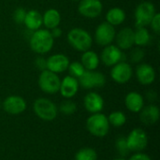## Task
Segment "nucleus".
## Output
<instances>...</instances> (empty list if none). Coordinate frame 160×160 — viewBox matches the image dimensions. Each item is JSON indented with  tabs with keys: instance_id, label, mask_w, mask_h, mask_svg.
<instances>
[{
	"instance_id": "obj_27",
	"label": "nucleus",
	"mask_w": 160,
	"mask_h": 160,
	"mask_svg": "<svg viewBox=\"0 0 160 160\" xmlns=\"http://www.w3.org/2000/svg\"><path fill=\"white\" fill-rule=\"evenodd\" d=\"M74 160H98V153L93 148L83 147L75 154Z\"/></svg>"
},
{
	"instance_id": "obj_3",
	"label": "nucleus",
	"mask_w": 160,
	"mask_h": 160,
	"mask_svg": "<svg viewBox=\"0 0 160 160\" xmlns=\"http://www.w3.org/2000/svg\"><path fill=\"white\" fill-rule=\"evenodd\" d=\"M87 131L97 138H103L108 135L110 130V124L108 117L101 112L92 113L86 120Z\"/></svg>"
},
{
	"instance_id": "obj_6",
	"label": "nucleus",
	"mask_w": 160,
	"mask_h": 160,
	"mask_svg": "<svg viewBox=\"0 0 160 160\" xmlns=\"http://www.w3.org/2000/svg\"><path fill=\"white\" fill-rule=\"evenodd\" d=\"M60 82L61 80L59 76L56 73L52 72L48 69L40 72L38 81V87L40 88V90L49 95H53L59 92Z\"/></svg>"
},
{
	"instance_id": "obj_26",
	"label": "nucleus",
	"mask_w": 160,
	"mask_h": 160,
	"mask_svg": "<svg viewBox=\"0 0 160 160\" xmlns=\"http://www.w3.org/2000/svg\"><path fill=\"white\" fill-rule=\"evenodd\" d=\"M107 117L110 126H112L114 128H121L127 123V116L121 111L112 112Z\"/></svg>"
},
{
	"instance_id": "obj_16",
	"label": "nucleus",
	"mask_w": 160,
	"mask_h": 160,
	"mask_svg": "<svg viewBox=\"0 0 160 160\" xmlns=\"http://www.w3.org/2000/svg\"><path fill=\"white\" fill-rule=\"evenodd\" d=\"M83 106L90 113L101 112L104 108V99L97 92H89L83 98Z\"/></svg>"
},
{
	"instance_id": "obj_21",
	"label": "nucleus",
	"mask_w": 160,
	"mask_h": 160,
	"mask_svg": "<svg viewBox=\"0 0 160 160\" xmlns=\"http://www.w3.org/2000/svg\"><path fill=\"white\" fill-rule=\"evenodd\" d=\"M23 24L28 30L32 32L40 29L42 25V14H40L38 10L35 9L26 11Z\"/></svg>"
},
{
	"instance_id": "obj_5",
	"label": "nucleus",
	"mask_w": 160,
	"mask_h": 160,
	"mask_svg": "<svg viewBox=\"0 0 160 160\" xmlns=\"http://www.w3.org/2000/svg\"><path fill=\"white\" fill-rule=\"evenodd\" d=\"M156 13V7L152 2L144 1L140 3L134 13L136 27H146L149 25Z\"/></svg>"
},
{
	"instance_id": "obj_8",
	"label": "nucleus",
	"mask_w": 160,
	"mask_h": 160,
	"mask_svg": "<svg viewBox=\"0 0 160 160\" xmlns=\"http://www.w3.org/2000/svg\"><path fill=\"white\" fill-rule=\"evenodd\" d=\"M79 85L83 89L101 88L106 84V77L102 72L97 70H85L78 79Z\"/></svg>"
},
{
	"instance_id": "obj_9",
	"label": "nucleus",
	"mask_w": 160,
	"mask_h": 160,
	"mask_svg": "<svg viewBox=\"0 0 160 160\" xmlns=\"http://www.w3.org/2000/svg\"><path fill=\"white\" fill-rule=\"evenodd\" d=\"M115 28L107 22L99 23L95 31V41L101 47L112 44L115 38Z\"/></svg>"
},
{
	"instance_id": "obj_12",
	"label": "nucleus",
	"mask_w": 160,
	"mask_h": 160,
	"mask_svg": "<svg viewBox=\"0 0 160 160\" xmlns=\"http://www.w3.org/2000/svg\"><path fill=\"white\" fill-rule=\"evenodd\" d=\"M100 59L106 67H112L119 62L126 61L123 51L119 49L116 45L112 44H110L103 48L100 54Z\"/></svg>"
},
{
	"instance_id": "obj_14",
	"label": "nucleus",
	"mask_w": 160,
	"mask_h": 160,
	"mask_svg": "<svg viewBox=\"0 0 160 160\" xmlns=\"http://www.w3.org/2000/svg\"><path fill=\"white\" fill-rule=\"evenodd\" d=\"M69 59L63 53H54L47 58V69L56 74L68 70Z\"/></svg>"
},
{
	"instance_id": "obj_30",
	"label": "nucleus",
	"mask_w": 160,
	"mask_h": 160,
	"mask_svg": "<svg viewBox=\"0 0 160 160\" xmlns=\"http://www.w3.org/2000/svg\"><path fill=\"white\" fill-rule=\"evenodd\" d=\"M68 70L69 72V75L76 78V79H79L85 71V68H83V66L82 65L81 62H78V61H74L72 63H69V66L68 68Z\"/></svg>"
},
{
	"instance_id": "obj_17",
	"label": "nucleus",
	"mask_w": 160,
	"mask_h": 160,
	"mask_svg": "<svg viewBox=\"0 0 160 160\" xmlns=\"http://www.w3.org/2000/svg\"><path fill=\"white\" fill-rule=\"evenodd\" d=\"M136 78L142 85H150L156 80V70L149 64H141L136 68Z\"/></svg>"
},
{
	"instance_id": "obj_37",
	"label": "nucleus",
	"mask_w": 160,
	"mask_h": 160,
	"mask_svg": "<svg viewBox=\"0 0 160 160\" xmlns=\"http://www.w3.org/2000/svg\"><path fill=\"white\" fill-rule=\"evenodd\" d=\"M146 97H147V99L150 102H153V101H155L157 99V93L154 92V91H150V92L147 93Z\"/></svg>"
},
{
	"instance_id": "obj_22",
	"label": "nucleus",
	"mask_w": 160,
	"mask_h": 160,
	"mask_svg": "<svg viewBox=\"0 0 160 160\" xmlns=\"http://www.w3.org/2000/svg\"><path fill=\"white\" fill-rule=\"evenodd\" d=\"M81 63L85 70H96L100 63L98 54L91 50H87L82 52L81 56Z\"/></svg>"
},
{
	"instance_id": "obj_28",
	"label": "nucleus",
	"mask_w": 160,
	"mask_h": 160,
	"mask_svg": "<svg viewBox=\"0 0 160 160\" xmlns=\"http://www.w3.org/2000/svg\"><path fill=\"white\" fill-rule=\"evenodd\" d=\"M77 111V105L71 99H65L59 105L58 112L63 113L64 115H72Z\"/></svg>"
},
{
	"instance_id": "obj_2",
	"label": "nucleus",
	"mask_w": 160,
	"mask_h": 160,
	"mask_svg": "<svg viewBox=\"0 0 160 160\" xmlns=\"http://www.w3.org/2000/svg\"><path fill=\"white\" fill-rule=\"evenodd\" d=\"M67 39L68 44L78 52H85L90 50L93 44V38L91 34L80 27H75L69 30L67 36Z\"/></svg>"
},
{
	"instance_id": "obj_4",
	"label": "nucleus",
	"mask_w": 160,
	"mask_h": 160,
	"mask_svg": "<svg viewBox=\"0 0 160 160\" xmlns=\"http://www.w3.org/2000/svg\"><path fill=\"white\" fill-rule=\"evenodd\" d=\"M33 110L36 115L46 122H51L57 117L58 108L49 98H38L34 101Z\"/></svg>"
},
{
	"instance_id": "obj_39",
	"label": "nucleus",
	"mask_w": 160,
	"mask_h": 160,
	"mask_svg": "<svg viewBox=\"0 0 160 160\" xmlns=\"http://www.w3.org/2000/svg\"><path fill=\"white\" fill-rule=\"evenodd\" d=\"M2 108V103H1V101H0V109Z\"/></svg>"
},
{
	"instance_id": "obj_25",
	"label": "nucleus",
	"mask_w": 160,
	"mask_h": 160,
	"mask_svg": "<svg viewBox=\"0 0 160 160\" xmlns=\"http://www.w3.org/2000/svg\"><path fill=\"white\" fill-rule=\"evenodd\" d=\"M151 41L150 32L146 27H136L134 31V44L138 47H145Z\"/></svg>"
},
{
	"instance_id": "obj_32",
	"label": "nucleus",
	"mask_w": 160,
	"mask_h": 160,
	"mask_svg": "<svg viewBox=\"0 0 160 160\" xmlns=\"http://www.w3.org/2000/svg\"><path fill=\"white\" fill-rule=\"evenodd\" d=\"M25 15H26V10L23 8H22V7L17 8L13 12V20L16 23L22 24L24 18H25Z\"/></svg>"
},
{
	"instance_id": "obj_23",
	"label": "nucleus",
	"mask_w": 160,
	"mask_h": 160,
	"mask_svg": "<svg viewBox=\"0 0 160 160\" xmlns=\"http://www.w3.org/2000/svg\"><path fill=\"white\" fill-rule=\"evenodd\" d=\"M60 22H61V14L55 8H49L42 15V24H44V26L48 30L59 26Z\"/></svg>"
},
{
	"instance_id": "obj_11",
	"label": "nucleus",
	"mask_w": 160,
	"mask_h": 160,
	"mask_svg": "<svg viewBox=\"0 0 160 160\" xmlns=\"http://www.w3.org/2000/svg\"><path fill=\"white\" fill-rule=\"evenodd\" d=\"M103 10V4L100 0H80L78 6L79 13L88 19L98 18Z\"/></svg>"
},
{
	"instance_id": "obj_1",
	"label": "nucleus",
	"mask_w": 160,
	"mask_h": 160,
	"mask_svg": "<svg viewBox=\"0 0 160 160\" xmlns=\"http://www.w3.org/2000/svg\"><path fill=\"white\" fill-rule=\"evenodd\" d=\"M53 43L54 38L48 29L36 30L32 33L29 38V45L31 50L39 55H43L49 52L52 49Z\"/></svg>"
},
{
	"instance_id": "obj_10",
	"label": "nucleus",
	"mask_w": 160,
	"mask_h": 160,
	"mask_svg": "<svg viewBox=\"0 0 160 160\" xmlns=\"http://www.w3.org/2000/svg\"><path fill=\"white\" fill-rule=\"evenodd\" d=\"M133 76V69L126 61L117 63L112 67L111 69V78L113 82L119 84H125L130 81Z\"/></svg>"
},
{
	"instance_id": "obj_35",
	"label": "nucleus",
	"mask_w": 160,
	"mask_h": 160,
	"mask_svg": "<svg viewBox=\"0 0 160 160\" xmlns=\"http://www.w3.org/2000/svg\"><path fill=\"white\" fill-rule=\"evenodd\" d=\"M128 160H152V158L148 155L142 152H139V153L133 154Z\"/></svg>"
},
{
	"instance_id": "obj_24",
	"label": "nucleus",
	"mask_w": 160,
	"mask_h": 160,
	"mask_svg": "<svg viewBox=\"0 0 160 160\" xmlns=\"http://www.w3.org/2000/svg\"><path fill=\"white\" fill-rule=\"evenodd\" d=\"M126 12L123 8L114 7L108 10L106 13V22L112 26H117L122 24L126 20Z\"/></svg>"
},
{
	"instance_id": "obj_7",
	"label": "nucleus",
	"mask_w": 160,
	"mask_h": 160,
	"mask_svg": "<svg viewBox=\"0 0 160 160\" xmlns=\"http://www.w3.org/2000/svg\"><path fill=\"white\" fill-rule=\"evenodd\" d=\"M126 140L129 151L133 153L142 152L148 144V136L146 132L140 128L132 129L128 137H126Z\"/></svg>"
},
{
	"instance_id": "obj_34",
	"label": "nucleus",
	"mask_w": 160,
	"mask_h": 160,
	"mask_svg": "<svg viewBox=\"0 0 160 160\" xmlns=\"http://www.w3.org/2000/svg\"><path fill=\"white\" fill-rule=\"evenodd\" d=\"M35 66L37 67V68L40 71L46 70L47 69V59L44 58L43 56H38L36 58L35 61Z\"/></svg>"
},
{
	"instance_id": "obj_33",
	"label": "nucleus",
	"mask_w": 160,
	"mask_h": 160,
	"mask_svg": "<svg viewBox=\"0 0 160 160\" xmlns=\"http://www.w3.org/2000/svg\"><path fill=\"white\" fill-rule=\"evenodd\" d=\"M151 28L153 29V31L157 34H158L160 32V14L158 12H157L155 14V16L153 17L150 24Z\"/></svg>"
},
{
	"instance_id": "obj_38",
	"label": "nucleus",
	"mask_w": 160,
	"mask_h": 160,
	"mask_svg": "<svg viewBox=\"0 0 160 160\" xmlns=\"http://www.w3.org/2000/svg\"><path fill=\"white\" fill-rule=\"evenodd\" d=\"M113 160H128V159H126L125 158H121V157H119V158H114Z\"/></svg>"
},
{
	"instance_id": "obj_40",
	"label": "nucleus",
	"mask_w": 160,
	"mask_h": 160,
	"mask_svg": "<svg viewBox=\"0 0 160 160\" xmlns=\"http://www.w3.org/2000/svg\"><path fill=\"white\" fill-rule=\"evenodd\" d=\"M71 1H74V2H77V1H80V0H71Z\"/></svg>"
},
{
	"instance_id": "obj_20",
	"label": "nucleus",
	"mask_w": 160,
	"mask_h": 160,
	"mask_svg": "<svg viewBox=\"0 0 160 160\" xmlns=\"http://www.w3.org/2000/svg\"><path fill=\"white\" fill-rule=\"evenodd\" d=\"M125 105L129 112L138 113L144 107V98L138 92H129L125 98Z\"/></svg>"
},
{
	"instance_id": "obj_36",
	"label": "nucleus",
	"mask_w": 160,
	"mask_h": 160,
	"mask_svg": "<svg viewBox=\"0 0 160 160\" xmlns=\"http://www.w3.org/2000/svg\"><path fill=\"white\" fill-rule=\"evenodd\" d=\"M50 32H51V34H52V38H53L54 39H55V38H59L62 36V34H63L62 29H61V28H59V26H57V27H55V28L51 29V30H50Z\"/></svg>"
},
{
	"instance_id": "obj_15",
	"label": "nucleus",
	"mask_w": 160,
	"mask_h": 160,
	"mask_svg": "<svg viewBox=\"0 0 160 160\" xmlns=\"http://www.w3.org/2000/svg\"><path fill=\"white\" fill-rule=\"evenodd\" d=\"M80 88L78 79L68 75L63 80H61L60 82V88L59 93L63 98L66 99H71L73 97L76 96Z\"/></svg>"
},
{
	"instance_id": "obj_29",
	"label": "nucleus",
	"mask_w": 160,
	"mask_h": 160,
	"mask_svg": "<svg viewBox=\"0 0 160 160\" xmlns=\"http://www.w3.org/2000/svg\"><path fill=\"white\" fill-rule=\"evenodd\" d=\"M115 148H116V151L118 152V154H119V156L121 158H126L130 153V151H129V149L128 147L126 137H124V136H119L116 139V141H115Z\"/></svg>"
},
{
	"instance_id": "obj_19",
	"label": "nucleus",
	"mask_w": 160,
	"mask_h": 160,
	"mask_svg": "<svg viewBox=\"0 0 160 160\" xmlns=\"http://www.w3.org/2000/svg\"><path fill=\"white\" fill-rule=\"evenodd\" d=\"M116 46L123 50H129L134 45V31L130 27H124L115 35Z\"/></svg>"
},
{
	"instance_id": "obj_18",
	"label": "nucleus",
	"mask_w": 160,
	"mask_h": 160,
	"mask_svg": "<svg viewBox=\"0 0 160 160\" xmlns=\"http://www.w3.org/2000/svg\"><path fill=\"white\" fill-rule=\"evenodd\" d=\"M160 117L159 108L155 104H149L144 107L140 112V120L145 126L156 125Z\"/></svg>"
},
{
	"instance_id": "obj_31",
	"label": "nucleus",
	"mask_w": 160,
	"mask_h": 160,
	"mask_svg": "<svg viewBox=\"0 0 160 160\" xmlns=\"http://www.w3.org/2000/svg\"><path fill=\"white\" fill-rule=\"evenodd\" d=\"M145 56L144 51L142 49V47H137L133 49L130 52V60L133 63H141Z\"/></svg>"
},
{
	"instance_id": "obj_13",
	"label": "nucleus",
	"mask_w": 160,
	"mask_h": 160,
	"mask_svg": "<svg viewBox=\"0 0 160 160\" xmlns=\"http://www.w3.org/2000/svg\"><path fill=\"white\" fill-rule=\"evenodd\" d=\"M26 107L27 104L25 99L20 96L15 95L7 97L2 103L3 110L11 115H18L22 113L26 110Z\"/></svg>"
}]
</instances>
